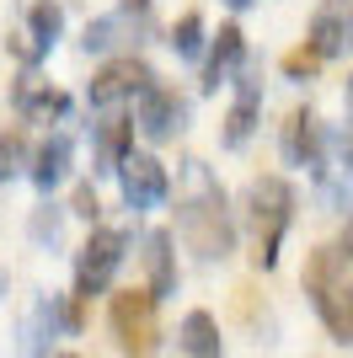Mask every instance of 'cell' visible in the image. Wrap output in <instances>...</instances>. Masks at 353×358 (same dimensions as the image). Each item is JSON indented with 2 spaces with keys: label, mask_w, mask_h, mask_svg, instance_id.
I'll return each mask as SVG.
<instances>
[{
  "label": "cell",
  "mask_w": 353,
  "mask_h": 358,
  "mask_svg": "<svg viewBox=\"0 0 353 358\" xmlns=\"http://www.w3.org/2000/svg\"><path fill=\"white\" fill-rule=\"evenodd\" d=\"M176 230L204 262H220L235 252V220L225 203V187L204 161H182V193H176Z\"/></svg>",
  "instance_id": "1"
},
{
  "label": "cell",
  "mask_w": 353,
  "mask_h": 358,
  "mask_svg": "<svg viewBox=\"0 0 353 358\" xmlns=\"http://www.w3.org/2000/svg\"><path fill=\"white\" fill-rule=\"evenodd\" d=\"M310 305L321 315V327L332 331V343L348 348L353 343V278H348V262H342L338 246H316L305 257V273H300Z\"/></svg>",
  "instance_id": "2"
},
{
  "label": "cell",
  "mask_w": 353,
  "mask_h": 358,
  "mask_svg": "<svg viewBox=\"0 0 353 358\" xmlns=\"http://www.w3.org/2000/svg\"><path fill=\"white\" fill-rule=\"evenodd\" d=\"M294 224V187L284 177H257L247 187V230H251V262L279 268V246Z\"/></svg>",
  "instance_id": "3"
},
{
  "label": "cell",
  "mask_w": 353,
  "mask_h": 358,
  "mask_svg": "<svg viewBox=\"0 0 353 358\" xmlns=\"http://www.w3.org/2000/svg\"><path fill=\"white\" fill-rule=\"evenodd\" d=\"M155 305H161V299L150 294V289H118L113 294L107 321H113V337H118V353L123 358H155V348H161Z\"/></svg>",
  "instance_id": "4"
},
{
  "label": "cell",
  "mask_w": 353,
  "mask_h": 358,
  "mask_svg": "<svg viewBox=\"0 0 353 358\" xmlns=\"http://www.w3.org/2000/svg\"><path fill=\"white\" fill-rule=\"evenodd\" d=\"M123 252H129V236H123V230H91L86 246L75 252V299L107 294V284H113Z\"/></svg>",
  "instance_id": "5"
},
{
  "label": "cell",
  "mask_w": 353,
  "mask_h": 358,
  "mask_svg": "<svg viewBox=\"0 0 353 358\" xmlns=\"http://www.w3.org/2000/svg\"><path fill=\"white\" fill-rule=\"evenodd\" d=\"M134 129L145 139H176L182 129H188V102H182V91L166 86V80H150L145 91H139V107H134Z\"/></svg>",
  "instance_id": "6"
},
{
  "label": "cell",
  "mask_w": 353,
  "mask_h": 358,
  "mask_svg": "<svg viewBox=\"0 0 353 358\" xmlns=\"http://www.w3.org/2000/svg\"><path fill=\"white\" fill-rule=\"evenodd\" d=\"M150 80H155V70H150L139 54H118V59H107L102 70L91 75L86 96H91V107H113V102H129V96H139Z\"/></svg>",
  "instance_id": "7"
},
{
  "label": "cell",
  "mask_w": 353,
  "mask_h": 358,
  "mask_svg": "<svg viewBox=\"0 0 353 358\" xmlns=\"http://www.w3.org/2000/svg\"><path fill=\"white\" fill-rule=\"evenodd\" d=\"M118 182H123V203L129 209H155L172 193V171L155 155H145V150H129V161L118 166Z\"/></svg>",
  "instance_id": "8"
},
{
  "label": "cell",
  "mask_w": 353,
  "mask_h": 358,
  "mask_svg": "<svg viewBox=\"0 0 353 358\" xmlns=\"http://www.w3.org/2000/svg\"><path fill=\"white\" fill-rule=\"evenodd\" d=\"M279 145H284V161L289 166H321V155H326L321 118H316L310 107H289V113H284V129H279Z\"/></svg>",
  "instance_id": "9"
},
{
  "label": "cell",
  "mask_w": 353,
  "mask_h": 358,
  "mask_svg": "<svg viewBox=\"0 0 353 358\" xmlns=\"http://www.w3.org/2000/svg\"><path fill=\"white\" fill-rule=\"evenodd\" d=\"M257 118H263V80H257V70H247L241 80H235V102H230V113H225L220 145L241 150L251 134H257Z\"/></svg>",
  "instance_id": "10"
},
{
  "label": "cell",
  "mask_w": 353,
  "mask_h": 358,
  "mask_svg": "<svg viewBox=\"0 0 353 358\" xmlns=\"http://www.w3.org/2000/svg\"><path fill=\"white\" fill-rule=\"evenodd\" d=\"M310 43L321 48L326 59H338L353 48V0H321L310 11Z\"/></svg>",
  "instance_id": "11"
},
{
  "label": "cell",
  "mask_w": 353,
  "mask_h": 358,
  "mask_svg": "<svg viewBox=\"0 0 353 358\" xmlns=\"http://www.w3.org/2000/svg\"><path fill=\"white\" fill-rule=\"evenodd\" d=\"M241 59H247V32L235 27V22H225V27L214 32V48H209V59H204V91H220L225 80L241 70Z\"/></svg>",
  "instance_id": "12"
},
{
  "label": "cell",
  "mask_w": 353,
  "mask_h": 358,
  "mask_svg": "<svg viewBox=\"0 0 353 358\" xmlns=\"http://www.w3.org/2000/svg\"><path fill=\"white\" fill-rule=\"evenodd\" d=\"M16 113H22V123H59L70 113V96L59 86H48V80H38V75H27L16 86Z\"/></svg>",
  "instance_id": "13"
},
{
  "label": "cell",
  "mask_w": 353,
  "mask_h": 358,
  "mask_svg": "<svg viewBox=\"0 0 353 358\" xmlns=\"http://www.w3.org/2000/svg\"><path fill=\"white\" fill-rule=\"evenodd\" d=\"M70 161H75L70 134H48L43 145H38V155H32V187H38V193L59 187V182H64V171H70Z\"/></svg>",
  "instance_id": "14"
},
{
  "label": "cell",
  "mask_w": 353,
  "mask_h": 358,
  "mask_svg": "<svg viewBox=\"0 0 353 358\" xmlns=\"http://www.w3.org/2000/svg\"><path fill=\"white\" fill-rule=\"evenodd\" d=\"M134 150V118L113 113V118L97 123V171H118Z\"/></svg>",
  "instance_id": "15"
},
{
  "label": "cell",
  "mask_w": 353,
  "mask_h": 358,
  "mask_svg": "<svg viewBox=\"0 0 353 358\" xmlns=\"http://www.w3.org/2000/svg\"><path fill=\"white\" fill-rule=\"evenodd\" d=\"M176 348H182V358H225L214 315L209 310H188L182 315V331H176Z\"/></svg>",
  "instance_id": "16"
},
{
  "label": "cell",
  "mask_w": 353,
  "mask_h": 358,
  "mask_svg": "<svg viewBox=\"0 0 353 358\" xmlns=\"http://www.w3.org/2000/svg\"><path fill=\"white\" fill-rule=\"evenodd\" d=\"M145 273H150V294L166 299L176 289V262H172V230H150L145 236Z\"/></svg>",
  "instance_id": "17"
},
{
  "label": "cell",
  "mask_w": 353,
  "mask_h": 358,
  "mask_svg": "<svg viewBox=\"0 0 353 358\" xmlns=\"http://www.w3.org/2000/svg\"><path fill=\"white\" fill-rule=\"evenodd\" d=\"M27 32L43 48H54L59 32H64V6H59V0H32V6H27Z\"/></svg>",
  "instance_id": "18"
},
{
  "label": "cell",
  "mask_w": 353,
  "mask_h": 358,
  "mask_svg": "<svg viewBox=\"0 0 353 358\" xmlns=\"http://www.w3.org/2000/svg\"><path fill=\"white\" fill-rule=\"evenodd\" d=\"M166 43L176 48V59H198L204 54V11H182L172 22V38Z\"/></svg>",
  "instance_id": "19"
},
{
  "label": "cell",
  "mask_w": 353,
  "mask_h": 358,
  "mask_svg": "<svg viewBox=\"0 0 353 358\" xmlns=\"http://www.w3.org/2000/svg\"><path fill=\"white\" fill-rule=\"evenodd\" d=\"M32 161V150H27V129H0V182H11L22 166Z\"/></svg>",
  "instance_id": "20"
},
{
  "label": "cell",
  "mask_w": 353,
  "mask_h": 358,
  "mask_svg": "<svg viewBox=\"0 0 353 358\" xmlns=\"http://www.w3.org/2000/svg\"><path fill=\"white\" fill-rule=\"evenodd\" d=\"M321 64H326V54H321V48H316V43H310V38H305V43H294L289 54H284V59H279V70L289 75V80H310V75L321 70Z\"/></svg>",
  "instance_id": "21"
},
{
  "label": "cell",
  "mask_w": 353,
  "mask_h": 358,
  "mask_svg": "<svg viewBox=\"0 0 353 358\" xmlns=\"http://www.w3.org/2000/svg\"><path fill=\"white\" fill-rule=\"evenodd\" d=\"M70 214H81V220H102V198H97V187H91V182H81V187H75V198H70Z\"/></svg>",
  "instance_id": "22"
},
{
  "label": "cell",
  "mask_w": 353,
  "mask_h": 358,
  "mask_svg": "<svg viewBox=\"0 0 353 358\" xmlns=\"http://www.w3.org/2000/svg\"><path fill=\"white\" fill-rule=\"evenodd\" d=\"M6 43H11V54L22 64H38V54H48L43 43H38V38H32V32H11V38H6Z\"/></svg>",
  "instance_id": "23"
},
{
  "label": "cell",
  "mask_w": 353,
  "mask_h": 358,
  "mask_svg": "<svg viewBox=\"0 0 353 358\" xmlns=\"http://www.w3.org/2000/svg\"><path fill=\"white\" fill-rule=\"evenodd\" d=\"M32 236L38 241H59V214H38V220H32Z\"/></svg>",
  "instance_id": "24"
},
{
  "label": "cell",
  "mask_w": 353,
  "mask_h": 358,
  "mask_svg": "<svg viewBox=\"0 0 353 358\" xmlns=\"http://www.w3.org/2000/svg\"><path fill=\"white\" fill-rule=\"evenodd\" d=\"M342 161L353 166V123H348V139H342Z\"/></svg>",
  "instance_id": "25"
},
{
  "label": "cell",
  "mask_w": 353,
  "mask_h": 358,
  "mask_svg": "<svg viewBox=\"0 0 353 358\" xmlns=\"http://www.w3.org/2000/svg\"><path fill=\"white\" fill-rule=\"evenodd\" d=\"M342 102H348V118H353V75H348V86H342Z\"/></svg>",
  "instance_id": "26"
},
{
  "label": "cell",
  "mask_w": 353,
  "mask_h": 358,
  "mask_svg": "<svg viewBox=\"0 0 353 358\" xmlns=\"http://www.w3.org/2000/svg\"><path fill=\"white\" fill-rule=\"evenodd\" d=\"M150 0H123V11H145Z\"/></svg>",
  "instance_id": "27"
},
{
  "label": "cell",
  "mask_w": 353,
  "mask_h": 358,
  "mask_svg": "<svg viewBox=\"0 0 353 358\" xmlns=\"http://www.w3.org/2000/svg\"><path fill=\"white\" fill-rule=\"evenodd\" d=\"M0 294H6V273H0Z\"/></svg>",
  "instance_id": "28"
},
{
  "label": "cell",
  "mask_w": 353,
  "mask_h": 358,
  "mask_svg": "<svg viewBox=\"0 0 353 358\" xmlns=\"http://www.w3.org/2000/svg\"><path fill=\"white\" fill-rule=\"evenodd\" d=\"M348 246H353V224H348Z\"/></svg>",
  "instance_id": "29"
},
{
  "label": "cell",
  "mask_w": 353,
  "mask_h": 358,
  "mask_svg": "<svg viewBox=\"0 0 353 358\" xmlns=\"http://www.w3.org/2000/svg\"><path fill=\"white\" fill-rule=\"evenodd\" d=\"M59 358H75V353H59Z\"/></svg>",
  "instance_id": "30"
}]
</instances>
